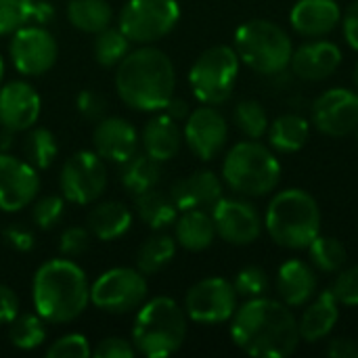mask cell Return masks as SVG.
<instances>
[{
  "instance_id": "1",
  "label": "cell",
  "mask_w": 358,
  "mask_h": 358,
  "mask_svg": "<svg viewBox=\"0 0 358 358\" xmlns=\"http://www.w3.org/2000/svg\"><path fill=\"white\" fill-rule=\"evenodd\" d=\"M231 338L252 357L285 358L300 340L298 319L292 308L271 298H252L231 317Z\"/></svg>"
},
{
  "instance_id": "2",
  "label": "cell",
  "mask_w": 358,
  "mask_h": 358,
  "mask_svg": "<svg viewBox=\"0 0 358 358\" xmlns=\"http://www.w3.org/2000/svg\"><path fill=\"white\" fill-rule=\"evenodd\" d=\"M115 88L136 111H164L176 88L174 63L164 50L143 44L117 63Z\"/></svg>"
},
{
  "instance_id": "3",
  "label": "cell",
  "mask_w": 358,
  "mask_h": 358,
  "mask_svg": "<svg viewBox=\"0 0 358 358\" xmlns=\"http://www.w3.org/2000/svg\"><path fill=\"white\" fill-rule=\"evenodd\" d=\"M36 313L46 323L76 321L90 302V283L80 264L69 258L44 262L31 283Z\"/></svg>"
},
{
  "instance_id": "4",
  "label": "cell",
  "mask_w": 358,
  "mask_h": 358,
  "mask_svg": "<svg viewBox=\"0 0 358 358\" xmlns=\"http://www.w3.org/2000/svg\"><path fill=\"white\" fill-rule=\"evenodd\" d=\"M264 227L277 245L306 250L321 233V208L304 189H285L271 199Z\"/></svg>"
},
{
  "instance_id": "5",
  "label": "cell",
  "mask_w": 358,
  "mask_h": 358,
  "mask_svg": "<svg viewBox=\"0 0 358 358\" xmlns=\"http://www.w3.org/2000/svg\"><path fill=\"white\" fill-rule=\"evenodd\" d=\"M187 340V313L176 300L157 296L143 302L132 327V344L147 358H164L180 350Z\"/></svg>"
},
{
  "instance_id": "6",
  "label": "cell",
  "mask_w": 358,
  "mask_h": 358,
  "mask_svg": "<svg viewBox=\"0 0 358 358\" xmlns=\"http://www.w3.org/2000/svg\"><path fill=\"white\" fill-rule=\"evenodd\" d=\"M222 178L243 197H264L277 189L281 164L268 147L250 138L229 149L222 164Z\"/></svg>"
},
{
  "instance_id": "7",
  "label": "cell",
  "mask_w": 358,
  "mask_h": 358,
  "mask_svg": "<svg viewBox=\"0 0 358 358\" xmlns=\"http://www.w3.org/2000/svg\"><path fill=\"white\" fill-rule=\"evenodd\" d=\"M235 52L250 69L277 76L289 67L294 44L281 25L268 19H250L235 31Z\"/></svg>"
},
{
  "instance_id": "8",
  "label": "cell",
  "mask_w": 358,
  "mask_h": 358,
  "mask_svg": "<svg viewBox=\"0 0 358 358\" xmlns=\"http://www.w3.org/2000/svg\"><path fill=\"white\" fill-rule=\"evenodd\" d=\"M241 59L235 48L218 44L203 50L189 71V84L195 99L203 105H222L231 99Z\"/></svg>"
},
{
  "instance_id": "9",
  "label": "cell",
  "mask_w": 358,
  "mask_h": 358,
  "mask_svg": "<svg viewBox=\"0 0 358 358\" xmlns=\"http://www.w3.org/2000/svg\"><path fill=\"white\" fill-rule=\"evenodd\" d=\"M180 19L176 0H128L120 13V29L134 44H153L166 38Z\"/></svg>"
},
{
  "instance_id": "10",
  "label": "cell",
  "mask_w": 358,
  "mask_h": 358,
  "mask_svg": "<svg viewBox=\"0 0 358 358\" xmlns=\"http://www.w3.org/2000/svg\"><path fill=\"white\" fill-rule=\"evenodd\" d=\"M147 294V275L130 266L109 268L90 285V302L111 315H126L141 308Z\"/></svg>"
},
{
  "instance_id": "11",
  "label": "cell",
  "mask_w": 358,
  "mask_h": 358,
  "mask_svg": "<svg viewBox=\"0 0 358 358\" xmlns=\"http://www.w3.org/2000/svg\"><path fill=\"white\" fill-rule=\"evenodd\" d=\"M61 193L76 206L94 203L107 189V166L96 151H78L61 168Z\"/></svg>"
},
{
  "instance_id": "12",
  "label": "cell",
  "mask_w": 358,
  "mask_h": 358,
  "mask_svg": "<svg viewBox=\"0 0 358 358\" xmlns=\"http://www.w3.org/2000/svg\"><path fill=\"white\" fill-rule=\"evenodd\" d=\"M235 285L222 277H208L197 281L185 298V313L191 321L201 325H218L231 321L237 310Z\"/></svg>"
},
{
  "instance_id": "13",
  "label": "cell",
  "mask_w": 358,
  "mask_h": 358,
  "mask_svg": "<svg viewBox=\"0 0 358 358\" xmlns=\"http://www.w3.org/2000/svg\"><path fill=\"white\" fill-rule=\"evenodd\" d=\"M8 52L15 69L23 76L46 73L59 57V46L55 36L42 25H23L13 31L8 42Z\"/></svg>"
},
{
  "instance_id": "14",
  "label": "cell",
  "mask_w": 358,
  "mask_h": 358,
  "mask_svg": "<svg viewBox=\"0 0 358 358\" xmlns=\"http://www.w3.org/2000/svg\"><path fill=\"white\" fill-rule=\"evenodd\" d=\"M212 220L216 235L231 245H250L254 243L264 227L254 203L235 197H222L212 208Z\"/></svg>"
},
{
  "instance_id": "15",
  "label": "cell",
  "mask_w": 358,
  "mask_h": 358,
  "mask_svg": "<svg viewBox=\"0 0 358 358\" xmlns=\"http://www.w3.org/2000/svg\"><path fill=\"white\" fill-rule=\"evenodd\" d=\"M313 124L327 136H346L358 128V92L329 88L313 103Z\"/></svg>"
},
{
  "instance_id": "16",
  "label": "cell",
  "mask_w": 358,
  "mask_h": 358,
  "mask_svg": "<svg viewBox=\"0 0 358 358\" xmlns=\"http://www.w3.org/2000/svg\"><path fill=\"white\" fill-rule=\"evenodd\" d=\"M38 191V170L27 159L0 151V212H19L31 206Z\"/></svg>"
},
{
  "instance_id": "17",
  "label": "cell",
  "mask_w": 358,
  "mask_h": 358,
  "mask_svg": "<svg viewBox=\"0 0 358 358\" xmlns=\"http://www.w3.org/2000/svg\"><path fill=\"white\" fill-rule=\"evenodd\" d=\"M182 136L189 149L199 159L210 162L224 149L229 138V126L224 115L214 105H203L189 113Z\"/></svg>"
},
{
  "instance_id": "18",
  "label": "cell",
  "mask_w": 358,
  "mask_h": 358,
  "mask_svg": "<svg viewBox=\"0 0 358 358\" xmlns=\"http://www.w3.org/2000/svg\"><path fill=\"white\" fill-rule=\"evenodd\" d=\"M42 101L36 88L23 80L8 82L0 88V126L10 132L29 130L40 117Z\"/></svg>"
},
{
  "instance_id": "19",
  "label": "cell",
  "mask_w": 358,
  "mask_h": 358,
  "mask_svg": "<svg viewBox=\"0 0 358 358\" xmlns=\"http://www.w3.org/2000/svg\"><path fill=\"white\" fill-rule=\"evenodd\" d=\"M94 151L111 164H126L138 153V132L124 117H103L92 132Z\"/></svg>"
},
{
  "instance_id": "20",
  "label": "cell",
  "mask_w": 358,
  "mask_h": 358,
  "mask_svg": "<svg viewBox=\"0 0 358 358\" xmlns=\"http://www.w3.org/2000/svg\"><path fill=\"white\" fill-rule=\"evenodd\" d=\"M342 65V50L329 40H313L294 50L289 67L300 80L323 82Z\"/></svg>"
},
{
  "instance_id": "21",
  "label": "cell",
  "mask_w": 358,
  "mask_h": 358,
  "mask_svg": "<svg viewBox=\"0 0 358 358\" xmlns=\"http://www.w3.org/2000/svg\"><path fill=\"white\" fill-rule=\"evenodd\" d=\"M170 197L180 212L185 210H212L222 199V180L212 170H197L170 189Z\"/></svg>"
},
{
  "instance_id": "22",
  "label": "cell",
  "mask_w": 358,
  "mask_h": 358,
  "mask_svg": "<svg viewBox=\"0 0 358 358\" xmlns=\"http://www.w3.org/2000/svg\"><path fill=\"white\" fill-rule=\"evenodd\" d=\"M292 27L304 38H323L342 23L338 0H298L289 13Z\"/></svg>"
},
{
  "instance_id": "23",
  "label": "cell",
  "mask_w": 358,
  "mask_h": 358,
  "mask_svg": "<svg viewBox=\"0 0 358 358\" xmlns=\"http://www.w3.org/2000/svg\"><path fill=\"white\" fill-rule=\"evenodd\" d=\"M277 292L289 308L306 306L317 294V275L313 264L300 258L285 260L277 273Z\"/></svg>"
},
{
  "instance_id": "24",
  "label": "cell",
  "mask_w": 358,
  "mask_h": 358,
  "mask_svg": "<svg viewBox=\"0 0 358 358\" xmlns=\"http://www.w3.org/2000/svg\"><path fill=\"white\" fill-rule=\"evenodd\" d=\"M182 141H185V136H182L178 122L172 120L168 113H159V115L151 117L145 124L143 134H141L143 151L159 164L176 157L182 147Z\"/></svg>"
},
{
  "instance_id": "25",
  "label": "cell",
  "mask_w": 358,
  "mask_h": 358,
  "mask_svg": "<svg viewBox=\"0 0 358 358\" xmlns=\"http://www.w3.org/2000/svg\"><path fill=\"white\" fill-rule=\"evenodd\" d=\"M340 306L342 304L338 302L331 289L321 292L313 302H308V306L302 313V319L298 321L300 340L308 344L325 340L340 319Z\"/></svg>"
},
{
  "instance_id": "26",
  "label": "cell",
  "mask_w": 358,
  "mask_h": 358,
  "mask_svg": "<svg viewBox=\"0 0 358 358\" xmlns=\"http://www.w3.org/2000/svg\"><path fill=\"white\" fill-rule=\"evenodd\" d=\"M88 231L101 241H113L126 235L132 227V212L120 201L96 203L88 214Z\"/></svg>"
},
{
  "instance_id": "27",
  "label": "cell",
  "mask_w": 358,
  "mask_h": 358,
  "mask_svg": "<svg viewBox=\"0 0 358 358\" xmlns=\"http://www.w3.org/2000/svg\"><path fill=\"white\" fill-rule=\"evenodd\" d=\"M176 243L189 252H203L216 239V227L212 214L206 210H185L176 222Z\"/></svg>"
},
{
  "instance_id": "28",
  "label": "cell",
  "mask_w": 358,
  "mask_h": 358,
  "mask_svg": "<svg viewBox=\"0 0 358 358\" xmlns=\"http://www.w3.org/2000/svg\"><path fill=\"white\" fill-rule=\"evenodd\" d=\"M266 134L271 147L277 149L279 153H296L308 143L310 122L298 113H285L268 124Z\"/></svg>"
},
{
  "instance_id": "29",
  "label": "cell",
  "mask_w": 358,
  "mask_h": 358,
  "mask_svg": "<svg viewBox=\"0 0 358 358\" xmlns=\"http://www.w3.org/2000/svg\"><path fill=\"white\" fill-rule=\"evenodd\" d=\"M134 210H136L138 218L153 231L168 229L178 218L176 203L172 201L170 195L157 191V187L134 195Z\"/></svg>"
},
{
  "instance_id": "30",
  "label": "cell",
  "mask_w": 358,
  "mask_h": 358,
  "mask_svg": "<svg viewBox=\"0 0 358 358\" xmlns=\"http://www.w3.org/2000/svg\"><path fill=\"white\" fill-rule=\"evenodd\" d=\"M67 19L80 31L99 34L111 25L113 8L107 0H69Z\"/></svg>"
},
{
  "instance_id": "31",
  "label": "cell",
  "mask_w": 358,
  "mask_h": 358,
  "mask_svg": "<svg viewBox=\"0 0 358 358\" xmlns=\"http://www.w3.org/2000/svg\"><path fill=\"white\" fill-rule=\"evenodd\" d=\"M162 178V164L147 153H136L126 164H122V185L132 195L155 189Z\"/></svg>"
},
{
  "instance_id": "32",
  "label": "cell",
  "mask_w": 358,
  "mask_h": 358,
  "mask_svg": "<svg viewBox=\"0 0 358 358\" xmlns=\"http://www.w3.org/2000/svg\"><path fill=\"white\" fill-rule=\"evenodd\" d=\"M176 256V239L166 235V233H157L149 239L143 241V245L136 252V268L143 275H155L162 268H166Z\"/></svg>"
},
{
  "instance_id": "33",
  "label": "cell",
  "mask_w": 358,
  "mask_h": 358,
  "mask_svg": "<svg viewBox=\"0 0 358 358\" xmlns=\"http://www.w3.org/2000/svg\"><path fill=\"white\" fill-rule=\"evenodd\" d=\"M306 250H308V260H310L313 268H317L321 273H340L348 258L344 243L331 235L319 233Z\"/></svg>"
},
{
  "instance_id": "34",
  "label": "cell",
  "mask_w": 358,
  "mask_h": 358,
  "mask_svg": "<svg viewBox=\"0 0 358 358\" xmlns=\"http://www.w3.org/2000/svg\"><path fill=\"white\" fill-rule=\"evenodd\" d=\"M8 340L19 350H34L46 342V321L36 313L17 315L8 323Z\"/></svg>"
},
{
  "instance_id": "35",
  "label": "cell",
  "mask_w": 358,
  "mask_h": 358,
  "mask_svg": "<svg viewBox=\"0 0 358 358\" xmlns=\"http://www.w3.org/2000/svg\"><path fill=\"white\" fill-rule=\"evenodd\" d=\"M130 40L120 27H107L99 34H94L92 52L99 65L103 67H115L128 52H130Z\"/></svg>"
},
{
  "instance_id": "36",
  "label": "cell",
  "mask_w": 358,
  "mask_h": 358,
  "mask_svg": "<svg viewBox=\"0 0 358 358\" xmlns=\"http://www.w3.org/2000/svg\"><path fill=\"white\" fill-rule=\"evenodd\" d=\"M23 153L25 159L36 168V170H46L52 166L57 153H59V145L55 134L48 128H29L25 143H23Z\"/></svg>"
},
{
  "instance_id": "37",
  "label": "cell",
  "mask_w": 358,
  "mask_h": 358,
  "mask_svg": "<svg viewBox=\"0 0 358 358\" xmlns=\"http://www.w3.org/2000/svg\"><path fill=\"white\" fill-rule=\"evenodd\" d=\"M233 120L237 124V128L252 141L262 138L268 132V115L266 109L258 103V101H241L235 111H233Z\"/></svg>"
},
{
  "instance_id": "38",
  "label": "cell",
  "mask_w": 358,
  "mask_h": 358,
  "mask_svg": "<svg viewBox=\"0 0 358 358\" xmlns=\"http://www.w3.org/2000/svg\"><path fill=\"white\" fill-rule=\"evenodd\" d=\"M36 0H0V36L23 27L34 13Z\"/></svg>"
},
{
  "instance_id": "39",
  "label": "cell",
  "mask_w": 358,
  "mask_h": 358,
  "mask_svg": "<svg viewBox=\"0 0 358 358\" xmlns=\"http://www.w3.org/2000/svg\"><path fill=\"white\" fill-rule=\"evenodd\" d=\"M63 214H65V197L46 195V197H40L38 201L34 199L31 218L38 224V229L48 231V229L57 227L61 222Z\"/></svg>"
},
{
  "instance_id": "40",
  "label": "cell",
  "mask_w": 358,
  "mask_h": 358,
  "mask_svg": "<svg viewBox=\"0 0 358 358\" xmlns=\"http://www.w3.org/2000/svg\"><path fill=\"white\" fill-rule=\"evenodd\" d=\"M233 285L241 298H260L268 292V275L260 266H245L237 273Z\"/></svg>"
},
{
  "instance_id": "41",
  "label": "cell",
  "mask_w": 358,
  "mask_h": 358,
  "mask_svg": "<svg viewBox=\"0 0 358 358\" xmlns=\"http://www.w3.org/2000/svg\"><path fill=\"white\" fill-rule=\"evenodd\" d=\"M48 358H90L92 357V348L90 342L80 336V334H67L63 338H59L57 342H52L46 350Z\"/></svg>"
},
{
  "instance_id": "42",
  "label": "cell",
  "mask_w": 358,
  "mask_h": 358,
  "mask_svg": "<svg viewBox=\"0 0 358 358\" xmlns=\"http://www.w3.org/2000/svg\"><path fill=\"white\" fill-rule=\"evenodd\" d=\"M334 296L338 298L340 304L344 306H358V264L342 271L334 285H331Z\"/></svg>"
},
{
  "instance_id": "43",
  "label": "cell",
  "mask_w": 358,
  "mask_h": 358,
  "mask_svg": "<svg viewBox=\"0 0 358 358\" xmlns=\"http://www.w3.org/2000/svg\"><path fill=\"white\" fill-rule=\"evenodd\" d=\"M88 245H90V231L84 227H69L61 233L59 252L65 258H73V256L84 254L88 250Z\"/></svg>"
},
{
  "instance_id": "44",
  "label": "cell",
  "mask_w": 358,
  "mask_h": 358,
  "mask_svg": "<svg viewBox=\"0 0 358 358\" xmlns=\"http://www.w3.org/2000/svg\"><path fill=\"white\" fill-rule=\"evenodd\" d=\"M76 107H78L80 115H84L90 122H99L107 113V101H105V96H101L94 90H82L78 94V99H76Z\"/></svg>"
},
{
  "instance_id": "45",
  "label": "cell",
  "mask_w": 358,
  "mask_h": 358,
  "mask_svg": "<svg viewBox=\"0 0 358 358\" xmlns=\"http://www.w3.org/2000/svg\"><path fill=\"white\" fill-rule=\"evenodd\" d=\"M136 355L134 344H130L124 338H105L92 348L94 358H132Z\"/></svg>"
},
{
  "instance_id": "46",
  "label": "cell",
  "mask_w": 358,
  "mask_h": 358,
  "mask_svg": "<svg viewBox=\"0 0 358 358\" xmlns=\"http://www.w3.org/2000/svg\"><path fill=\"white\" fill-rule=\"evenodd\" d=\"M2 237H4V243L15 250V252H29L34 250L36 245V239H34V233L21 224H10L2 231Z\"/></svg>"
},
{
  "instance_id": "47",
  "label": "cell",
  "mask_w": 358,
  "mask_h": 358,
  "mask_svg": "<svg viewBox=\"0 0 358 358\" xmlns=\"http://www.w3.org/2000/svg\"><path fill=\"white\" fill-rule=\"evenodd\" d=\"M19 315V298L8 285H0V323H10Z\"/></svg>"
},
{
  "instance_id": "48",
  "label": "cell",
  "mask_w": 358,
  "mask_h": 358,
  "mask_svg": "<svg viewBox=\"0 0 358 358\" xmlns=\"http://www.w3.org/2000/svg\"><path fill=\"white\" fill-rule=\"evenodd\" d=\"M325 352L331 358H358V342L352 338H338L331 340Z\"/></svg>"
},
{
  "instance_id": "49",
  "label": "cell",
  "mask_w": 358,
  "mask_h": 358,
  "mask_svg": "<svg viewBox=\"0 0 358 358\" xmlns=\"http://www.w3.org/2000/svg\"><path fill=\"white\" fill-rule=\"evenodd\" d=\"M344 38L355 50H358V0H355L344 13Z\"/></svg>"
},
{
  "instance_id": "50",
  "label": "cell",
  "mask_w": 358,
  "mask_h": 358,
  "mask_svg": "<svg viewBox=\"0 0 358 358\" xmlns=\"http://www.w3.org/2000/svg\"><path fill=\"white\" fill-rule=\"evenodd\" d=\"M164 113H168L172 120L180 122V120H187V117H189V113H191V107H189V103H187V101L172 96V99L168 101V105L164 107Z\"/></svg>"
},
{
  "instance_id": "51",
  "label": "cell",
  "mask_w": 358,
  "mask_h": 358,
  "mask_svg": "<svg viewBox=\"0 0 358 358\" xmlns=\"http://www.w3.org/2000/svg\"><path fill=\"white\" fill-rule=\"evenodd\" d=\"M50 15H52V6L50 4H46V2H34L31 19H36L38 23H44Z\"/></svg>"
},
{
  "instance_id": "52",
  "label": "cell",
  "mask_w": 358,
  "mask_h": 358,
  "mask_svg": "<svg viewBox=\"0 0 358 358\" xmlns=\"http://www.w3.org/2000/svg\"><path fill=\"white\" fill-rule=\"evenodd\" d=\"M2 78H4V59L0 57V84H2Z\"/></svg>"
},
{
  "instance_id": "53",
  "label": "cell",
  "mask_w": 358,
  "mask_h": 358,
  "mask_svg": "<svg viewBox=\"0 0 358 358\" xmlns=\"http://www.w3.org/2000/svg\"><path fill=\"white\" fill-rule=\"evenodd\" d=\"M355 84H357V90H358V63H357V67H355Z\"/></svg>"
},
{
  "instance_id": "54",
  "label": "cell",
  "mask_w": 358,
  "mask_h": 358,
  "mask_svg": "<svg viewBox=\"0 0 358 358\" xmlns=\"http://www.w3.org/2000/svg\"><path fill=\"white\" fill-rule=\"evenodd\" d=\"M357 138H358V128H357Z\"/></svg>"
}]
</instances>
